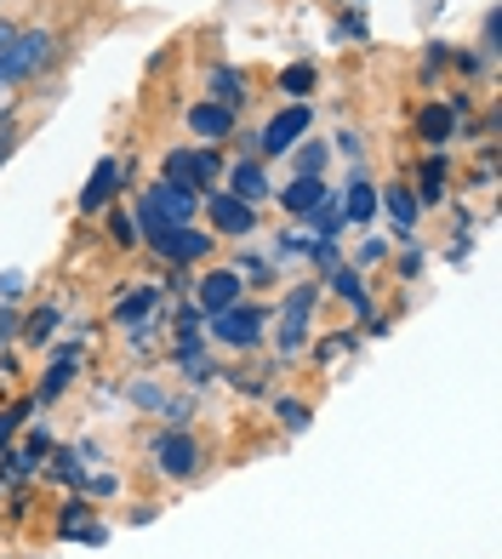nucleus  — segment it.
Masks as SVG:
<instances>
[{"instance_id":"f257e3e1","label":"nucleus","mask_w":502,"mask_h":559,"mask_svg":"<svg viewBox=\"0 0 502 559\" xmlns=\"http://www.w3.org/2000/svg\"><path fill=\"white\" fill-rule=\"evenodd\" d=\"M52 52H58L52 29H17V40L0 52V86H23L29 74H40L52 63Z\"/></svg>"},{"instance_id":"f03ea898","label":"nucleus","mask_w":502,"mask_h":559,"mask_svg":"<svg viewBox=\"0 0 502 559\" xmlns=\"http://www.w3.org/2000/svg\"><path fill=\"white\" fill-rule=\"evenodd\" d=\"M194 212H200V194L171 189L166 177H160L155 189L138 194V223H143V228H178V223H194Z\"/></svg>"},{"instance_id":"7ed1b4c3","label":"nucleus","mask_w":502,"mask_h":559,"mask_svg":"<svg viewBox=\"0 0 502 559\" xmlns=\"http://www.w3.org/2000/svg\"><path fill=\"white\" fill-rule=\"evenodd\" d=\"M217 177H223L217 148H171V155H166V183H171V189L200 194V189H212Z\"/></svg>"},{"instance_id":"20e7f679","label":"nucleus","mask_w":502,"mask_h":559,"mask_svg":"<svg viewBox=\"0 0 502 559\" xmlns=\"http://www.w3.org/2000/svg\"><path fill=\"white\" fill-rule=\"evenodd\" d=\"M143 246L166 263H200L212 251V235H200L194 223H178V228H143Z\"/></svg>"},{"instance_id":"39448f33","label":"nucleus","mask_w":502,"mask_h":559,"mask_svg":"<svg viewBox=\"0 0 502 559\" xmlns=\"http://www.w3.org/2000/svg\"><path fill=\"white\" fill-rule=\"evenodd\" d=\"M263 325H268L263 309H246V302H235V309L212 314V337H217V343H229V348H251V343L263 337Z\"/></svg>"},{"instance_id":"423d86ee","label":"nucleus","mask_w":502,"mask_h":559,"mask_svg":"<svg viewBox=\"0 0 502 559\" xmlns=\"http://www.w3.org/2000/svg\"><path fill=\"white\" fill-rule=\"evenodd\" d=\"M155 463H160V474H171V479H189V474L200 468V445L183 435V428H171V435L155 440Z\"/></svg>"},{"instance_id":"0eeeda50","label":"nucleus","mask_w":502,"mask_h":559,"mask_svg":"<svg viewBox=\"0 0 502 559\" xmlns=\"http://www.w3.org/2000/svg\"><path fill=\"white\" fill-rule=\"evenodd\" d=\"M303 132H309V109H303V104H291L286 115H274V120L263 126V155H291Z\"/></svg>"},{"instance_id":"6e6552de","label":"nucleus","mask_w":502,"mask_h":559,"mask_svg":"<svg viewBox=\"0 0 502 559\" xmlns=\"http://www.w3.org/2000/svg\"><path fill=\"white\" fill-rule=\"evenodd\" d=\"M235 302H240V274L235 269H212L200 280V302H194L200 314H223V309H235Z\"/></svg>"},{"instance_id":"1a4fd4ad","label":"nucleus","mask_w":502,"mask_h":559,"mask_svg":"<svg viewBox=\"0 0 502 559\" xmlns=\"http://www.w3.org/2000/svg\"><path fill=\"white\" fill-rule=\"evenodd\" d=\"M206 212H212L217 235H251V228H258V212H251L246 200H235V194H212Z\"/></svg>"},{"instance_id":"9d476101","label":"nucleus","mask_w":502,"mask_h":559,"mask_svg":"<svg viewBox=\"0 0 502 559\" xmlns=\"http://www.w3.org/2000/svg\"><path fill=\"white\" fill-rule=\"evenodd\" d=\"M325 194H332V189H325V183H320V177H291V183L280 189V206H286L291 217H309V212L320 206V200H325Z\"/></svg>"},{"instance_id":"9b49d317","label":"nucleus","mask_w":502,"mask_h":559,"mask_svg":"<svg viewBox=\"0 0 502 559\" xmlns=\"http://www.w3.org/2000/svg\"><path fill=\"white\" fill-rule=\"evenodd\" d=\"M229 183H235L229 194H235V200H246V206H258V200L268 194V177H263V166H258V160H235Z\"/></svg>"},{"instance_id":"f8f14e48","label":"nucleus","mask_w":502,"mask_h":559,"mask_svg":"<svg viewBox=\"0 0 502 559\" xmlns=\"http://www.w3.org/2000/svg\"><path fill=\"white\" fill-rule=\"evenodd\" d=\"M189 126H194L200 138H212V143H217V138H229V132H235V115H229V109H217V104H194V109H189Z\"/></svg>"},{"instance_id":"ddd939ff","label":"nucleus","mask_w":502,"mask_h":559,"mask_svg":"<svg viewBox=\"0 0 502 559\" xmlns=\"http://www.w3.org/2000/svg\"><path fill=\"white\" fill-rule=\"evenodd\" d=\"M115 160H97V171L86 177V194H81V206L86 212H97V206H109V200H115Z\"/></svg>"},{"instance_id":"4468645a","label":"nucleus","mask_w":502,"mask_h":559,"mask_svg":"<svg viewBox=\"0 0 502 559\" xmlns=\"http://www.w3.org/2000/svg\"><path fill=\"white\" fill-rule=\"evenodd\" d=\"M314 286H297V292H286V302H280V325H291V332H309V314H314Z\"/></svg>"},{"instance_id":"2eb2a0df","label":"nucleus","mask_w":502,"mask_h":559,"mask_svg":"<svg viewBox=\"0 0 502 559\" xmlns=\"http://www.w3.org/2000/svg\"><path fill=\"white\" fill-rule=\"evenodd\" d=\"M212 104H217V109H240V104H246V74L212 69Z\"/></svg>"},{"instance_id":"dca6fc26","label":"nucleus","mask_w":502,"mask_h":559,"mask_svg":"<svg viewBox=\"0 0 502 559\" xmlns=\"http://www.w3.org/2000/svg\"><path fill=\"white\" fill-rule=\"evenodd\" d=\"M376 217V189L371 183H348L343 194V223H371Z\"/></svg>"},{"instance_id":"f3484780","label":"nucleus","mask_w":502,"mask_h":559,"mask_svg":"<svg viewBox=\"0 0 502 559\" xmlns=\"http://www.w3.org/2000/svg\"><path fill=\"white\" fill-rule=\"evenodd\" d=\"M309 217H314V228H320V240H337V235H343V200H337V194H325Z\"/></svg>"},{"instance_id":"a211bd4d","label":"nucleus","mask_w":502,"mask_h":559,"mask_svg":"<svg viewBox=\"0 0 502 559\" xmlns=\"http://www.w3.org/2000/svg\"><path fill=\"white\" fill-rule=\"evenodd\" d=\"M383 200H389L394 228H399V235H411V228H417V200H411V189H389Z\"/></svg>"},{"instance_id":"6ab92c4d","label":"nucleus","mask_w":502,"mask_h":559,"mask_svg":"<svg viewBox=\"0 0 502 559\" xmlns=\"http://www.w3.org/2000/svg\"><path fill=\"white\" fill-rule=\"evenodd\" d=\"M69 371H74V348H63L52 360V371H46V383H40V400H58L69 389Z\"/></svg>"},{"instance_id":"aec40b11","label":"nucleus","mask_w":502,"mask_h":559,"mask_svg":"<svg viewBox=\"0 0 502 559\" xmlns=\"http://www.w3.org/2000/svg\"><path fill=\"white\" fill-rule=\"evenodd\" d=\"M148 309H155V292H138V297H125L120 309H115V320H120V325H132V320H143Z\"/></svg>"},{"instance_id":"412c9836","label":"nucleus","mask_w":502,"mask_h":559,"mask_svg":"<svg viewBox=\"0 0 502 559\" xmlns=\"http://www.w3.org/2000/svg\"><path fill=\"white\" fill-rule=\"evenodd\" d=\"M422 138L445 143V138H451V115H445V109H422Z\"/></svg>"},{"instance_id":"4be33fe9","label":"nucleus","mask_w":502,"mask_h":559,"mask_svg":"<svg viewBox=\"0 0 502 559\" xmlns=\"http://www.w3.org/2000/svg\"><path fill=\"white\" fill-rule=\"evenodd\" d=\"M332 286H337L348 302H366V286H360V274H355V269H332Z\"/></svg>"},{"instance_id":"5701e85b","label":"nucleus","mask_w":502,"mask_h":559,"mask_svg":"<svg viewBox=\"0 0 502 559\" xmlns=\"http://www.w3.org/2000/svg\"><path fill=\"white\" fill-rule=\"evenodd\" d=\"M320 171H325V143H309L297 155V177H320Z\"/></svg>"},{"instance_id":"b1692460","label":"nucleus","mask_w":502,"mask_h":559,"mask_svg":"<svg viewBox=\"0 0 502 559\" xmlns=\"http://www.w3.org/2000/svg\"><path fill=\"white\" fill-rule=\"evenodd\" d=\"M58 320H63L58 309H40V314L29 320V343H46V337H52V332H58Z\"/></svg>"},{"instance_id":"393cba45","label":"nucleus","mask_w":502,"mask_h":559,"mask_svg":"<svg viewBox=\"0 0 502 559\" xmlns=\"http://www.w3.org/2000/svg\"><path fill=\"white\" fill-rule=\"evenodd\" d=\"M280 417H286L291 435H303V428H309V405L303 400H280Z\"/></svg>"},{"instance_id":"a878e982","label":"nucleus","mask_w":502,"mask_h":559,"mask_svg":"<svg viewBox=\"0 0 502 559\" xmlns=\"http://www.w3.org/2000/svg\"><path fill=\"white\" fill-rule=\"evenodd\" d=\"M132 405H143V412H160L166 394H160L155 383H132Z\"/></svg>"},{"instance_id":"bb28decb","label":"nucleus","mask_w":502,"mask_h":559,"mask_svg":"<svg viewBox=\"0 0 502 559\" xmlns=\"http://www.w3.org/2000/svg\"><path fill=\"white\" fill-rule=\"evenodd\" d=\"M440 183H445V166H440V160H429V171H422V200H440V194H445Z\"/></svg>"},{"instance_id":"cd10ccee","label":"nucleus","mask_w":502,"mask_h":559,"mask_svg":"<svg viewBox=\"0 0 502 559\" xmlns=\"http://www.w3.org/2000/svg\"><path fill=\"white\" fill-rule=\"evenodd\" d=\"M314 86V69H303V63H297V69H286V92H297V97H303Z\"/></svg>"},{"instance_id":"c85d7f7f","label":"nucleus","mask_w":502,"mask_h":559,"mask_svg":"<svg viewBox=\"0 0 502 559\" xmlns=\"http://www.w3.org/2000/svg\"><path fill=\"white\" fill-rule=\"evenodd\" d=\"M160 412L171 417V428H183V423H189V412H194V405H189V400H166Z\"/></svg>"},{"instance_id":"c756f323","label":"nucleus","mask_w":502,"mask_h":559,"mask_svg":"<svg viewBox=\"0 0 502 559\" xmlns=\"http://www.w3.org/2000/svg\"><path fill=\"white\" fill-rule=\"evenodd\" d=\"M23 297V274H0V302H12Z\"/></svg>"},{"instance_id":"7c9ffc66","label":"nucleus","mask_w":502,"mask_h":559,"mask_svg":"<svg viewBox=\"0 0 502 559\" xmlns=\"http://www.w3.org/2000/svg\"><path fill=\"white\" fill-rule=\"evenodd\" d=\"M12 148H17V126H12V120H0V160H7Z\"/></svg>"},{"instance_id":"2f4dec72","label":"nucleus","mask_w":502,"mask_h":559,"mask_svg":"<svg viewBox=\"0 0 502 559\" xmlns=\"http://www.w3.org/2000/svg\"><path fill=\"white\" fill-rule=\"evenodd\" d=\"M109 228H115V240H120V246H132V240H138V235H132V217H115Z\"/></svg>"},{"instance_id":"473e14b6","label":"nucleus","mask_w":502,"mask_h":559,"mask_svg":"<svg viewBox=\"0 0 502 559\" xmlns=\"http://www.w3.org/2000/svg\"><path fill=\"white\" fill-rule=\"evenodd\" d=\"M23 423V405H17V412H7V417H0V440H12V428Z\"/></svg>"},{"instance_id":"72a5a7b5","label":"nucleus","mask_w":502,"mask_h":559,"mask_svg":"<svg viewBox=\"0 0 502 559\" xmlns=\"http://www.w3.org/2000/svg\"><path fill=\"white\" fill-rule=\"evenodd\" d=\"M12 40H17V23H12V17H0V52H7Z\"/></svg>"},{"instance_id":"f704fd0d","label":"nucleus","mask_w":502,"mask_h":559,"mask_svg":"<svg viewBox=\"0 0 502 559\" xmlns=\"http://www.w3.org/2000/svg\"><path fill=\"white\" fill-rule=\"evenodd\" d=\"M12 325H17V314H12V309H0V343L12 337Z\"/></svg>"}]
</instances>
